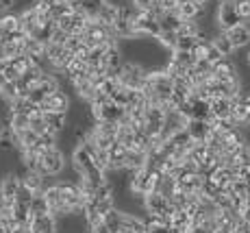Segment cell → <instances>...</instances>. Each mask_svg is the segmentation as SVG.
<instances>
[{
	"label": "cell",
	"mask_w": 250,
	"mask_h": 233,
	"mask_svg": "<svg viewBox=\"0 0 250 233\" xmlns=\"http://www.w3.org/2000/svg\"><path fill=\"white\" fill-rule=\"evenodd\" d=\"M70 107H72L70 94L68 92H63V90H57L55 94H50L46 98V103L42 105V109L44 111H65V114H68Z\"/></svg>",
	"instance_id": "6"
},
{
	"label": "cell",
	"mask_w": 250,
	"mask_h": 233,
	"mask_svg": "<svg viewBox=\"0 0 250 233\" xmlns=\"http://www.w3.org/2000/svg\"><path fill=\"white\" fill-rule=\"evenodd\" d=\"M211 42L215 44V48H218V50L222 52L224 57H233L235 52H237V48L233 46V42L229 40V35H227V33H224V31L215 33V37H213V40H211Z\"/></svg>",
	"instance_id": "16"
},
{
	"label": "cell",
	"mask_w": 250,
	"mask_h": 233,
	"mask_svg": "<svg viewBox=\"0 0 250 233\" xmlns=\"http://www.w3.org/2000/svg\"><path fill=\"white\" fill-rule=\"evenodd\" d=\"M187 131H189L194 142H207V138H209V133H211V122L209 120H203V118H189Z\"/></svg>",
	"instance_id": "8"
},
{
	"label": "cell",
	"mask_w": 250,
	"mask_h": 233,
	"mask_svg": "<svg viewBox=\"0 0 250 233\" xmlns=\"http://www.w3.org/2000/svg\"><path fill=\"white\" fill-rule=\"evenodd\" d=\"M44 118H46L48 129L55 131V133H61V131H65L70 127L65 111H44Z\"/></svg>",
	"instance_id": "10"
},
{
	"label": "cell",
	"mask_w": 250,
	"mask_h": 233,
	"mask_svg": "<svg viewBox=\"0 0 250 233\" xmlns=\"http://www.w3.org/2000/svg\"><path fill=\"white\" fill-rule=\"evenodd\" d=\"M157 0H131V4L137 9V11H152Z\"/></svg>",
	"instance_id": "25"
},
{
	"label": "cell",
	"mask_w": 250,
	"mask_h": 233,
	"mask_svg": "<svg viewBox=\"0 0 250 233\" xmlns=\"http://www.w3.org/2000/svg\"><path fill=\"white\" fill-rule=\"evenodd\" d=\"M0 96L7 98L9 103H11L13 98H18V96H20V92H18V81H7V83L0 87Z\"/></svg>",
	"instance_id": "21"
},
{
	"label": "cell",
	"mask_w": 250,
	"mask_h": 233,
	"mask_svg": "<svg viewBox=\"0 0 250 233\" xmlns=\"http://www.w3.org/2000/svg\"><path fill=\"white\" fill-rule=\"evenodd\" d=\"M176 13H179L183 20H200V18H203V13H205V4L196 2V0H187V2L179 4Z\"/></svg>",
	"instance_id": "11"
},
{
	"label": "cell",
	"mask_w": 250,
	"mask_h": 233,
	"mask_svg": "<svg viewBox=\"0 0 250 233\" xmlns=\"http://www.w3.org/2000/svg\"><path fill=\"white\" fill-rule=\"evenodd\" d=\"M89 233H113V231L109 229V227H107V225H104V222H103V225H98V227H91V229H89Z\"/></svg>",
	"instance_id": "30"
},
{
	"label": "cell",
	"mask_w": 250,
	"mask_h": 233,
	"mask_svg": "<svg viewBox=\"0 0 250 233\" xmlns=\"http://www.w3.org/2000/svg\"><path fill=\"white\" fill-rule=\"evenodd\" d=\"M31 210L35 211L37 216L50 213V203H48V198L44 196V192H35V196H33V201H31Z\"/></svg>",
	"instance_id": "19"
},
{
	"label": "cell",
	"mask_w": 250,
	"mask_h": 233,
	"mask_svg": "<svg viewBox=\"0 0 250 233\" xmlns=\"http://www.w3.org/2000/svg\"><path fill=\"white\" fill-rule=\"evenodd\" d=\"M57 26L63 28V31H68L72 35V31H74V13H70V16H63L57 20Z\"/></svg>",
	"instance_id": "24"
},
{
	"label": "cell",
	"mask_w": 250,
	"mask_h": 233,
	"mask_svg": "<svg viewBox=\"0 0 250 233\" xmlns=\"http://www.w3.org/2000/svg\"><path fill=\"white\" fill-rule=\"evenodd\" d=\"M196 2H200V4H207V2H209V0H196Z\"/></svg>",
	"instance_id": "34"
},
{
	"label": "cell",
	"mask_w": 250,
	"mask_h": 233,
	"mask_svg": "<svg viewBox=\"0 0 250 233\" xmlns=\"http://www.w3.org/2000/svg\"><path fill=\"white\" fill-rule=\"evenodd\" d=\"M13 9H16V0H0V16L13 11Z\"/></svg>",
	"instance_id": "29"
},
{
	"label": "cell",
	"mask_w": 250,
	"mask_h": 233,
	"mask_svg": "<svg viewBox=\"0 0 250 233\" xmlns=\"http://www.w3.org/2000/svg\"><path fill=\"white\" fill-rule=\"evenodd\" d=\"M224 33L229 35V40L233 42V46L237 48V50H242V48H248L250 46V24L242 22V24H237V26L224 31Z\"/></svg>",
	"instance_id": "7"
},
{
	"label": "cell",
	"mask_w": 250,
	"mask_h": 233,
	"mask_svg": "<svg viewBox=\"0 0 250 233\" xmlns=\"http://www.w3.org/2000/svg\"><path fill=\"white\" fill-rule=\"evenodd\" d=\"M159 46H163L166 50H176V42H179V33L176 31H161L159 37H157Z\"/></svg>",
	"instance_id": "20"
},
{
	"label": "cell",
	"mask_w": 250,
	"mask_h": 233,
	"mask_svg": "<svg viewBox=\"0 0 250 233\" xmlns=\"http://www.w3.org/2000/svg\"><path fill=\"white\" fill-rule=\"evenodd\" d=\"M22 187V179L20 174L13 170V172H7L2 179H0V198H2L4 207H13L18 201V192Z\"/></svg>",
	"instance_id": "4"
},
{
	"label": "cell",
	"mask_w": 250,
	"mask_h": 233,
	"mask_svg": "<svg viewBox=\"0 0 250 233\" xmlns=\"http://www.w3.org/2000/svg\"><path fill=\"white\" fill-rule=\"evenodd\" d=\"M133 94H135V90L120 85L118 90L111 94V100L115 105H120V107H128V105H131V100H133Z\"/></svg>",
	"instance_id": "18"
},
{
	"label": "cell",
	"mask_w": 250,
	"mask_h": 233,
	"mask_svg": "<svg viewBox=\"0 0 250 233\" xmlns=\"http://www.w3.org/2000/svg\"><path fill=\"white\" fill-rule=\"evenodd\" d=\"M189 233H211V231L207 229L205 225H194V227H191V229H189Z\"/></svg>",
	"instance_id": "31"
},
{
	"label": "cell",
	"mask_w": 250,
	"mask_h": 233,
	"mask_svg": "<svg viewBox=\"0 0 250 233\" xmlns=\"http://www.w3.org/2000/svg\"><path fill=\"white\" fill-rule=\"evenodd\" d=\"M246 146H248V153H250V144H246Z\"/></svg>",
	"instance_id": "37"
},
{
	"label": "cell",
	"mask_w": 250,
	"mask_h": 233,
	"mask_svg": "<svg viewBox=\"0 0 250 233\" xmlns=\"http://www.w3.org/2000/svg\"><path fill=\"white\" fill-rule=\"evenodd\" d=\"M68 40H70V33H68V31H63V28H59V26H57V28H55V33H52V40H50V42L65 44Z\"/></svg>",
	"instance_id": "26"
},
{
	"label": "cell",
	"mask_w": 250,
	"mask_h": 233,
	"mask_svg": "<svg viewBox=\"0 0 250 233\" xmlns=\"http://www.w3.org/2000/svg\"><path fill=\"white\" fill-rule=\"evenodd\" d=\"M196 44H198V37L179 35V42H176V50H194Z\"/></svg>",
	"instance_id": "22"
},
{
	"label": "cell",
	"mask_w": 250,
	"mask_h": 233,
	"mask_svg": "<svg viewBox=\"0 0 250 233\" xmlns=\"http://www.w3.org/2000/svg\"><path fill=\"white\" fill-rule=\"evenodd\" d=\"M20 179H22V186L31 187L33 192H42V187H44V179L37 170H28L24 168V172H20Z\"/></svg>",
	"instance_id": "14"
},
{
	"label": "cell",
	"mask_w": 250,
	"mask_h": 233,
	"mask_svg": "<svg viewBox=\"0 0 250 233\" xmlns=\"http://www.w3.org/2000/svg\"><path fill=\"white\" fill-rule=\"evenodd\" d=\"M33 233H57L59 231V222L52 213H46V216H37L35 225L31 227Z\"/></svg>",
	"instance_id": "13"
},
{
	"label": "cell",
	"mask_w": 250,
	"mask_h": 233,
	"mask_svg": "<svg viewBox=\"0 0 250 233\" xmlns=\"http://www.w3.org/2000/svg\"><path fill=\"white\" fill-rule=\"evenodd\" d=\"M159 22H161V31H179V26L183 24V18L176 11H167L159 18Z\"/></svg>",
	"instance_id": "17"
},
{
	"label": "cell",
	"mask_w": 250,
	"mask_h": 233,
	"mask_svg": "<svg viewBox=\"0 0 250 233\" xmlns=\"http://www.w3.org/2000/svg\"><path fill=\"white\" fill-rule=\"evenodd\" d=\"M133 31H135V37L157 40L161 33V22L150 11H135V16H133Z\"/></svg>",
	"instance_id": "2"
},
{
	"label": "cell",
	"mask_w": 250,
	"mask_h": 233,
	"mask_svg": "<svg viewBox=\"0 0 250 233\" xmlns=\"http://www.w3.org/2000/svg\"><path fill=\"white\" fill-rule=\"evenodd\" d=\"M4 83H7V76H4V72L0 70V87H2Z\"/></svg>",
	"instance_id": "32"
},
{
	"label": "cell",
	"mask_w": 250,
	"mask_h": 233,
	"mask_svg": "<svg viewBox=\"0 0 250 233\" xmlns=\"http://www.w3.org/2000/svg\"><path fill=\"white\" fill-rule=\"evenodd\" d=\"M157 4L163 9V13L176 11V9H179V0H157Z\"/></svg>",
	"instance_id": "27"
},
{
	"label": "cell",
	"mask_w": 250,
	"mask_h": 233,
	"mask_svg": "<svg viewBox=\"0 0 250 233\" xmlns=\"http://www.w3.org/2000/svg\"><path fill=\"white\" fill-rule=\"evenodd\" d=\"M211 116L213 118H230L233 114V100L224 98V96H218V98H211Z\"/></svg>",
	"instance_id": "12"
},
{
	"label": "cell",
	"mask_w": 250,
	"mask_h": 233,
	"mask_svg": "<svg viewBox=\"0 0 250 233\" xmlns=\"http://www.w3.org/2000/svg\"><path fill=\"white\" fill-rule=\"evenodd\" d=\"M213 76L218 81H230L235 76H239V72H237V66L230 61V57H224V59L213 64Z\"/></svg>",
	"instance_id": "9"
},
{
	"label": "cell",
	"mask_w": 250,
	"mask_h": 233,
	"mask_svg": "<svg viewBox=\"0 0 250 233\" xmlns=\"http://www.w3.org/2000/svg\"><path fill=\"white\" fill-rule=\"evenodd\" d=\"M235 2H237V13L242 22L250 24V0H235Z\"/></svg>",
	"instance_id": "23"
},
{
	"label": "cell",
	"mask_w": 250,
	"mask_h": 233,
	"mask_svg": "<svg viewBox=\"0 0 250 233\" xmlns=\"http://www.w3.org/2000/svg\"><path fill=\"white\" fill-rule=\"evenodd\" d=\"M207 59H209L211 64H215V61L224 59V55L218 50V48H215V44H213V42H211V46H209V52H207Z\"/></svg>",
	"instance_id": "28"
},
{
	"label": "cell",
	"mask_w": 250,
	"mask_h": 233,
	"mask_svg": "<svg viewBox=\"0 0 250 233\" xmlns=\"http://www.w3.org/2000/svg\"><path fill=\"white\" fill-rule=\"evenodd\" d=\"M213 233H224V231H222V229H218V231H213Z\"/></svg>",
	"instance_id": "35"
},
{
	"label": "cell",
	"mask_w": 250,
	"mask_h": 233,
	"mask_svg": "<svg viewBox=\"0 0 250 233\" xmlns=\"http://www.w3.org/2000/svg\"><path fill=\"white\" fill-rule=\"evenodd\" d=\"M68 163L70 162L65 159V153L59 146L46 148L44 153H42V166L37 172H40L42 177H59V174L68 168Z\"/></svg>",
	"instance_id": "1"
},
{
	"label": "cell",
	"mask_w": 250,
	"mask_h": 233,
	"mask_svg": "<svg viewBox=\"0 0 250 233\" xmlns=\"http://www.w3.org/2000/svg\"><path fill=\"white\" fill-rule=\"evenodd\" d=\"M166 107H159V105H148L146 107V133L148 135H159L163 127H166Z\"/></svg>",
	"instance_id": "5"
},
{
	"label": "cell",
	"mask_w": 250,
	"mask_h": 233,
	"mask_svg": "<svg viewBox=\"0 0 250 233\" xmlns=\"http://www.w3.org/2000/svg\"><path fill=\"white\" fill-rule=\"evenodd\" d=\"M96 20L104 22V24H115V20H118V4L111 2V0H103V4H100L98 9V18Z\"/></svg>",
	"instance_id": "15"
},
{
	"label": "cell",
	"mask_w": 250,
	"mask_h": 233,
	"mask_svg": "<svg viewBox=\"0 0 250 233\" xmlns=\"http://www.w3.org/2000/svg\"><path fill=\"white\" fill-rule=\"evenodd\" d=\"M246 64L250 66V48H248V52H246Z\"/></svg>",
	"instance_id": "33"
},
{
	"label": "cell",
	"mask_w": 250,
	"mask_h": 233,
	"mask_svg": "<svg viewBox=\"0 0 250 233\" xmlns=\"http://www.w3.org/2000/svg\"><path fill=\"white\" fill-rule=\"evenodd\" d=\"M183 2H187V0H179V4H183Z\"/></svg>",
	"instance_id": "36"
},
{
	"label": "cell",
	"mask_w": 250,
	"mask_h": 233,
	"mask_svg": "<svg viewBox=\"0 0 250 233\" xmlns=\"http://www.w3.org/2000/svg\"><path fill=\"white\" fill-rule=\"evenodd\" d=\"M237 24H242V18L237 13V2L235 0H220L218 9H215V26L220 31H229Z\"/></svg>",
	"instance_id": "3"
}]
</instances>
